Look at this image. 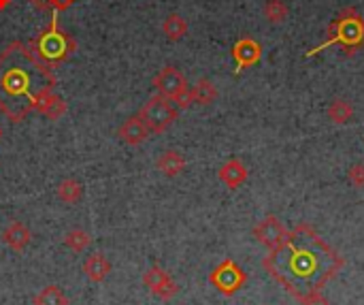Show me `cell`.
<instances>
[{
	"instance_id": "28",
	"label": "cell",
	"mask_w": 364,
	"mask_h": 305,
	"mask_svg": "<svg viewBox=\"0 0 364 305\" xmlns=\"http://www.w3.org/2000/svg\"><path fill=\"white\" fill-rule=\"evenodd\" d=\"M11 5V0H0V11H5Z\"/></svg>"
},
{
	"instance_id": "13",
	"label": "cell",
	"mask_w": 364,
	"mask_h": 305,
	"mask_svg": "<svg viewBox=\"0 0 364 305\" xmlns=\"http://www.w3.org/2000/svg\"><path fill=\"white\" fill-rule=\"evenodd\" d=\"M158 169L166 175V177H177L183 169H186V158L177 152V150H166L160 158H158Z\"/></svg>"
},
{
	"instance_id": "25",
	"label": "cell",
	"mask_w": 364,
	"mask_h": 305,
	"mask_svg": "<svg viewBox=\"0 0 364 305\" xmlns=\"http://www.w3.org/2000/svg\"><path fill=\"white\" fill-rule=\"evenodd\" d=\"M173 103H175V107H177V109H188V107L194 103L192 90H190V88H186L179 96H175V98H173Z\"/></svg>"
},
{
	"instance_id": "5",
	"label": "cell",
	"mask_w": 364,
	"mask_h": 305,
	"mask_svg": "<svg viewBox=\"0 0 364 305\" xmlns=\"http://www.w3.org/2000/svg\"><path fill=\"white\" fill-rule=\"evenodd\" d=\"M154 85L156 90L166 96L169 100H173L175 96H179L186 88H188V81L183 77V73L175 66H164L156 77H154Z\"/></svg>"
},
{
	"instance_id": "15",
	"label": "cell",
	"mask_w": 364,
	"mask_h": 305,
	"mask_svg": "<svg viewBox=\"0 0 364 305\" xmlns=\"http://www.w3.org/2000/svg\"><path fill=\"white\" fill-rule=\"evenodd\" d=\"M162 32L169 41H181L188 35V22L179 13H171L162 22Z\"/></svg>"
},
{
	"instance_id": "7",
	"label": "cell",
	"mask_w": 364,
	"mask_h": 305,
	"mask_svg": "<svg viewBox=\"0 0 364 305\" xmlns=\"http://www.w3.org/2000/svg\"><path fill=\"white\" fill-rule=\"evenodd\" d=\"M211 282L226 294H232L243 282H245V275L243 271L232 263V261H224L213 273H211Z\"/></svg>"
},
{
	"instance_id": "14",
	"label": "cell",
	"mask_w": 364,
	"mask_h": 305,
	"mask_svg": "<svg viewBox=\"0 0 364 305\" xmlns=\"http://www.w3.org/2000/svg\"><path fill=\"white\" fill-rule=\"evenodd\" d=\"M190 90H192L194 103H198V105H211L213 100L217 98V90H215L213 81H211V79H207V77L198 79Z\"/></svg>"
},
{
	"instance_id": "6",
	"label": "cell",
	"mask_w": 364,
	"mask_h": 305,
	"mask_svg": "<svg viewBox=\"0 0 364 305\" xmlns=\"http://www.w3.org/2000/svg\"><path fill=\"white\" fill-rule=\"evenodd\" d=\"M232 58H234V64H236V73L243 71V68H250L254 64L260 62L262 58V47L256 39L252 37H243L234 43L232 47Z\"/></svg>"
},
{
	"instance_id": "20",
	"label": "cell",
	"mask_w": 364,
	"mask_h": 305,
	"mask_svg": "<svg viewBox=\"0 0 364 305\" xmlns=\"http://www.w3.org/2000/svg\"><path fill=\"white\" fill-rule=\"evenodd\" d=\"M64 244H66V248H71L73 252H83L90 244H92V237L85 233V231H81V229H75V231H71V233H66V237H64Z\"/></svg>"
},
{
	"instance_id": "19",
	"label": "cell",
	"mask_w": 364,
	"mask_h": 305,
	"mask_svg": "<svg viewBox=\"0 0 364 305\" xmlns=\"http://www.w3.org/2000/svg\"><path fill=\"white\" fill-rule=\"evenodd\" d=\"M35 305H68V299L58 286H47L35 297Z\"/></svg>"
},
{
	"instance_id": "17",
	"label": "cell",
	"mask_w": 364,
	"mask_h": 305,
	"mask_svg": "<svg viewBox=\"0 0 364 305\" xmlns=\"http://www.w3.org/2000/svg\"><path fill=\"white\" fill-rule=\"evenodd\" d=\"M81 194H83V186H81L77 179H73V177L62 179V181L58 184V196H60V201H64V203H77V201L81 198Z\"/></svg>"
},
{
	"instance_id": "18",
	"label": "cell",
	"mask_w": 364,
	"mask_h": 305,
	"mask_svg": "<svg viewBox=\"0 0 364 305\" xmlns=\"http://www.w3.org/2000/svg\"><path fill=\"white\" fill-rule=\"evenodd\" d=\"M288 16H290V9L284 0H267L265 3V18L271 24H281L288 20Z\"/></svg>"
},
{
	"instance_id": "2",
	"label": "cell",
	"mask_w": 364,
	"mask_h": 305,
	"mask_svg": "<svg viewBox=\"0 0 364 305\" xmlns=\"http://www.w3.org/2000/svg\"><path fill=\"white\" fill-rule=\"evenodd\" d=\"M330 45H339L343 47L347 54H353L358 49L364 47V18L353 9V7H347L343 9L328 26V32H326V39L322 45L313 47L311 52H307V58L324 52L326 47Z\"/></svg>"
},
{
	"instance_id": "29",
	"label": "cell",
	"mask_w": 364,
	"mask_h": 305,
	"mask_svg": "<svg viewBox=\"0 0 364 305\" xmlns=\"http://www.w3.org/2000/svg\"><path fill=\"white\" fill-rule=\"evenodd\" d=\"M0 139H3V128H0Z\"/></svg>"
},
{
	"instance_id": "27",
	"label": "cell",
	"mask_w": 364,
	"mask_h": 305,
	"mask_svg": "<svg viewBox=\"0 0 364 305\" xmlns=\"http://www.w3.org/2000/svg\"><path fill=\"white\" fill-rule=\"evenodd\" d=\"M73 3H75V0H51L54 11H64V9H68Z\"/></svg>"
},
{
	"instance_id": "11",
	"label": "cell",
	"mask_w": 364,
	"mask_h": 305,
	"mask_svg": "<svg viewBox=\"0 0 364 305\" xmlns=\"http://www.w3.org/2000/svg\"><path fill=\"white\" fill-rule=\"evenodd\" d=\"M217 175H219V179L228 188H238L243 181L248 179V169H245V165H243L241 160L232 158V160H228V162L222 165V169H219Z\"/></svg>"
},
{
	"instance_id": "23",
	"label": "cell",
	"mask_w": 364,
	"mask_h": 305,
	"mask_svg": "<svg viewBox=\"0 0 364 305\" xmlns=\"http://www.w3.org/2000/svg\"><path fill=\"white\" fill-rule=\"evenodd\" d=\"M177 290H179V288H177V284H175V282L171 280V275H169V277H166V280H164L156 290H152V292H154L156 297H160V299H171V297H175V294H177Z\"/></svg>"
},
{
	"instance_id": "22",
	"label": "cell",
	"mask_w": 364,
	"mask_h": 305,
	"mask_svg": "<svg viewBox=\"0 0 364 305\" xmlns=\"http://www.w3.org/2000/svg\"><path fill=\"white\" fill-rule=\"evenodd\" d=\"M66 114V103H64V100L60 98V96H56V100H54V103L45 109V118H49V120H60L62 116Z\"/></svg>"
},
{
	"instance_id": "10",
	"label": "cell",
	"mask_w": 364,
	"mask_h": 305,
	"mask_svg": "<svg viewBox=\"0 0 364 305\" xmlns=\"http://www.w3.org/2000/svg\"><path fill=\"white\" fill-rule=\"evenodd\" d=\"M30 239H32V233L24 222H11L3 233V241L16 252H22L30 244Z\"/></svg>"
},
{
	"instance_id": "12",
	"label": "cell",
	"mask_w": 364,
	"mask_h": 305,
	"mask_svg": "<svg viewBox=\"0 0 364 305\" xmlns=\"http://www.w3.org/2000/svg\"><path fill=\"white\" fill-rule=\"evenodd\" d=\"M83 273L92 280V282H102L109 273H111V263L107 261V256L102 254H92L85 263H83Z\"/></svg>"
},
{
	"instance_id": "1",
	"label": "cell",
	"mask_w": 364,
	"mask_h": 305,
	"mask_svg": "<svg viewBox=\"0 0 364 305\" xmlns=\"http://www.w3.org/2000/svg\"><path fill=\"white\" fill-rule=\"evenodd\" d=\"M56 75L22 41H13L0 52V114L11 122H24L35 109V98L43 90H54Z\"/></svg>"
},
{
	"instance_id": "21",
	"label": "cell",
	"mask_w": 364,
	"mask_h": 305,
	"mask_svg": "<svg viewBox=\"0 0 364 305\" xmlns=\"http://www.w3.org/2000/svg\"><path fill=\"white\" fill-rule=\"evenodd\" d=\"M166 277H169V273H166L164 269H160V267H152V269L145 273L143 282H145V286H147L150 290H156V288H158Z\"/></svg>"
},
{
	"instance_id": "9",
	"label": "cell",
	"mask_w": 364,
	"mask_h": 305,
	"mask_svg": "<svg viewBox=\"0 0 364 305\" xmlns=\"http://www.w3.org/2000/svg\"><path fill=\"white\" fill-rule=\"evenodd\" d=\"M117 135H119L121 141L128 143V145H141V143L147 141V137L152 133L147 131V126L143 124V120L139 116H133V118H128L124 124L119 126Z\"/></svg>"
},
{
	"instance_id": "8",
	"label": "cell",
	"mask_w": 364,
	"mask_h": 305,
	"mask_svg": "<svg viewBox=\"0 0 364 305\" xmlns=\"http://www.w3.org/2000/svg\"><path fill=\"white\" fill-rule=\"evenodd\" d=\"M254 235L258 237L260 244L269 246L271 250L281 248V246H284V239H286V231H284L281 222H279L275 216L265 218V220L254 229Z\"/></svg>"
},
{
	"instance_id": "26",
	"label": "cell",
	"mask_w": 364,
	"mask_h": 305,
	"mask_svg": "<svg viewBox=\"0 0 364 305\" xmlns=\"http://www.w3.org/2000/svg\"><path fill=\"white\" fill-rule=\"evenodd\" d=\"M30 5L39 11H51L54 5H51V0H30Z\"/></svg>"
},
{
	"instance_id": "16",
	"label": "cell",
	"mask_w": 364,
	"mask_h": 305,
	"mask_svg": "<svg viewBox=\"0 0 364 305\" xmlns=\"http://www.w3.org/2000/svg\"><path fill=\"white\" fill-rule=\"evenodd\" d=\"M353 116V107L343 98H334L332 103L328 105V118L334 124H347Z\"/></svg>"
},
{
	"instance_id": "24",
	"label": "cell",
	"mask_w": 364,
	"mask_h": 305,
	"mask_svg": "<svg viewBox=\"0 0 364 305\" xmlns=\"http://www.w3.org/2000/svg\"><path fill=\"white\" fill-rule=\"evenodd\" d=\"M347 177H349V181H351L356 188H364V165H362V162L351 165L349 171H347Z\"/></svg>"
},
{
	"instance_id": "3",
	"label": "cell",
	"mask_w": 364,
	"mask_h": 305,
	"mask_svg": "<svg viewBox=\"0 0 364 305\" xmlns=\"http://www.w3.org/2000/svg\"><path fill=\"white\" fill-rule=\"evenodd\" d=\"M30 49L47 66H54V64H60V62H64V60H68L73 56V52L77 49V41L73 39L71 32L60 28L58 18L54 13L49 26L45 30H41L37 39H32Z\"/></svg>"
},
{
	"instance_id": "4",
	"label": "cell",
	"mask_w": 364,
	"mask_h": 305,
	"mask_svg": "<svg viewBox=\"0 0 364 305\" xmlns=\"http://www.w3.org/2000/svg\"><path fill=\"white\" fill-rule=\"evenodd\" d=\"M177 116L179 109L175 107V103L162 94L152 96L139 112V118L143 120L150 133H164L177 120Z\"/></svg>"
}]
</instances>
